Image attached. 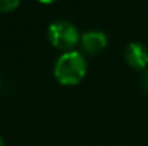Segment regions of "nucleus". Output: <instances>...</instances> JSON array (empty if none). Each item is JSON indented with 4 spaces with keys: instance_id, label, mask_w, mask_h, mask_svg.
Instances as JSON below:
<instances>
[{
    "instance_id": "4",
    "label": "nucleus",
    "mask_w": 148,
    "mask_h": 146,
    "mask_svg": "<svg viewBox=\"0 0 148 146\" xmlns=\"http://www.w3.org/2000/svg\"><path fill=\"white\" fill-rule=\"evenodd\" d=\"M125 62L135 70H144L148 67V48L141 42H131L124 50Z\"/></svg>"
},
{
    "instance_id": "6",
    "label": "nucleus",
    "mask_w": 148,
    "mask_h": 146,
    "mask_svg": "<svg viewBox=\"0 0 148 146\" xmlns=\"http://www.w3.org/2000/svg\"><path fill=\"white\" fill-rule=\"evenodd\" d=\"M143 86H144L145 92L148 93V69L145 70V73H144V77H143Z\"/></svg>"
},
{
    "instance_id": "8",
    "label": "nucleus",
    "mask_w": 148,
    "mask_h": 146,
    "mask_svg": "<svg viewBox=\"0 0 148 146\" xmlns=\"http://www.w3.org/2000/svg\"><path fill=\"white\" fill-rule=\"evenodd\" d=\"M0 146H4V141H3V138L0 136Z\"/></svg>"
},
{
    "instance_id": "7",
    "label": "nucleus",
    "mask_w": 148,
    "mask_h": 146,
    "mask_svg": "<svg viewBox=\"0 0 148 146\" xmlns=\"http://www.w3.org/2000/svg\"><path fill=\"white\" fill-rule=\"evenodd\" d=\"M38 1H40V3H43V4H50V3H53V1H56V0H38Z\"/></svg>"
},
{
    "instance_id": "1",
    "label": "nucleus",
    "mask_w": 148,
    "mask_h": 146,
    "mask_svg": "<svg viewBox=\"0 0 148 146\" xmlns=\"http://www.w3.org/2000/svg\"><path fill=\"white\" fill-rule=\"evenodd\" d=\"M88 63L85 56L78 50L62 53L53 66V76L63 86H75L81 83L86 75Z\"/></svg>"
},
{
    "instance_id": "3",
    "label": "nucleus",
    "mask_w": 148,
    "mask_h": 146,
    "mask_svg": "<svg viewBox=\"0 0 148 146\" xmlns=\"http://www.w3.org/2000/svg\"><path fill=\"white\" fill-rule=\"evenodd\" d=\"M79 45L85 54L97 56L108 46V36L101 30H88L81 35Z\"/></svg>"
},
{
    "instance_id": "2",
    "label": "nucleus",
    "mask_w": 148,
    "mask_h": 146,
    "mask_svg": "<svg viewBox=\"0 0 148 146\" xmlns=\"http://www.w3.org/2000/svg\"><path fill=\"white\" fill-rule=\"evenodd\" d=\"M48 40L53 48L65 53L75 50L81 42V33L73 23L68 20H56L48 27Z\"/></svg>"
},
{
    "instance_id": "5",
    "label": "nucleus",
    "mask_w": 148,
    "mask_h": 146,
    "mask_svg": "<svg viewBox=\"0 0 148 146\" xmlns=\"http://www.w3.org/2000/svg\"><path fill=\"white\" fill-rule=\"evenodd\" d=\"M20 4V0H0V12L1 13H9L17 9Z\"/></svg>"
}]
</instances>
